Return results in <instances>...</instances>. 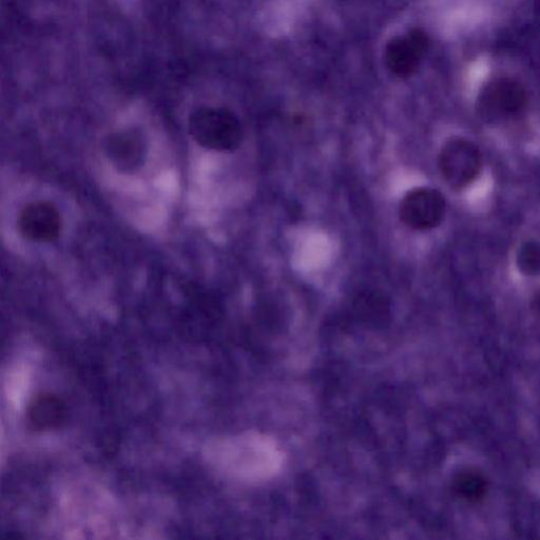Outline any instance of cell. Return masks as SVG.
Masks as SVG:
<instances>
[{
	"mask_svg": "<svg viewBox=\"0 0 540 540\" xmlns=\"http://www.w3.org/2000/svg\"><path fill=\"white\" fill-rule=\"evenodd\" d=\"M189 132L200 146L216 151H233L243 139L238 119L222 108L197 109L190 115Z\"/></svg>",
	"mask_w": 540,
	"mask_h": 540,
	"instance_id": "6da1fadb",
	"label": "cell"
},
{
	"mask_svg": "<svg viewBox=\"0 0 540 540\" xmlns=\"http://www.w3.org/2000/svg\"><path fill=\"white\" fill-rule=\"evenodd\" d=\"M443 179L454 189H464L474 183L482 167L481 153L475 144L454 138L442 147L438 161Z\"/></svg>",
	"mask_w": 540,
	"mask_h": 540,
	"instance_id": "7a4b0ae2",
	"label": "cell"
},
{
	"mask_svg": "<svg viewBox=\"0 0 540 540\" xmlns=\"http://www.w3.org/2000/svg\"><path fill=\"white\" fill-rule=\"evenodd\" d=\"M446 214V201L439 191L420 187L408 192L400 204L401 221L416 230L437 227Z\"/></svg>",
	"mask_w": 540,
	"mask_h": 540,
	"instance_id": "3957f363",
	"label": "cell"
},
{
	"mask_svg": "<svg viewBox=\"0 0 540 540\" xmlns=\"http://www.w3.org/2000/svg\"><path fill=\"white\" fill-rule=\"evenodd\" d=\"M63 228L61 212L46 201H36L24 207L18 218L21 234L33 242H53Z\"/></svg>",
	"mask_w": 540,
	"mask_h": 540,
	"instance_id": "277c9868",
	"label": "cell"
},
{
	"mask_svg": "<svg viewBox=\"0 0 540 540\" xmlns=\"http://www.w3.org/2000/svg\"><path fill=\"white\" fill-rule=\"evenodd\" d=\"M428 37L420 30L396 36L385 49V64L396 76L412 75L428 49Z\"/></svg>",
	"mask_w": 540,
	"mask_h": 540,
	"instance_id": "5b68a950",
	"label": "cell"
},
{
	"mask_svg": "<svg viewBox=\"0 0 540 540\" xmlns=\"http://www.w3.org/2000/svg\"><path fill=\"white\" fill-rule=\"evenodd\" d=\"M105 152L115 168L124 173H133L144 165L147 141L139 130H121L108 135Z\"/></svg>",
	"mask_w": 540,
	"mask_h": 540,
	"instance_id": "8992f818",
	"label": "cell"
},
{
	"mask_svg": "<svg viewBox=\"0 0 540 540\" xmlns=\"http://www.w3.org/2000/svg\"><path fill=\"white\" fill-rule=\"evenodd\" d=\"M527 104L525 90L515 83H497L482 93L479 108L492 121L516 117Z\"/></svg>",
	"mask_w": 540,
	"mask_h": 540,
	"instance_id": "52a82bcc",
	"label": "cell"
},
{
	"mask_svg": "<svg viewBox=\"0 0 540 540\" xmlns=\"http://www.w3.org/2000/svg\"><path fill=\"white\" fill-rule=\"evenodd\" d=\"M67 416L68 411L63 399L48 393L34 397L27 410L29 426L38 432L61 428Z\"/></svg>",
	"mask_w": 540,
	"mask_h": 540,
	"instance_id": "ba28073f",
	"label": "cell"
},
{
	"mask_svg": "<svg viewBox=\"0 0 540 540\" xmlns=\"http://www.w3.org/2000/svg\"><path fill=\"white\" fill-rule=\"evenodd\" d=\"M488 489L489 482L487 478L474 470H467L458 474L454 481L456 494L469 501V503H478V501L484 499Z\"/></svg>",
	"mask_w": 540,
	"mask_h": 540,
	"instance_id": "9c48e42d",
	"label": "cell"
},
{
	"mask_svg": "<svg viewBox=\"0 0 540 540\" xmlns=\"http://www.w3.org/2000/svg\"><path fill=\"white\" fill-rule=\"evenodd\" d=\"M520 273L528 277L540 275V243L529 241L519 248L516 259Z\"/></svg>",
	"mask_w": 540,
	"mask_h": 540,
	"instance_id": "30bf717a",
	"label": "cell"
}]
</instances>
